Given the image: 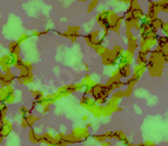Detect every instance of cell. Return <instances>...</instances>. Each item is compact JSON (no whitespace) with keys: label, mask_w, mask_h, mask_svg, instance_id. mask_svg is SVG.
<instances>
[{"label":"cell","mask_w":168,"mask_h":146,"mask_svg":"<svg viewBox=\"0 0 168 146\" xmlns=\"http://www.w3.org/2000/svg\"><path fill=\"white\" fill-rule=\"evenodd\" d=\"M125 53V49L121 47V46H114V48H112V54H113V57L115 58L116 61L120 60V57L124 55Z\"/></svg>","instance_id":"15"},{"label":"cell","mask_w":168,"mask_h":146,"mask_svg":"<svg viewBox=\"0 0 168 146\" xmlns=\"http://www.w3.org/2000/svg\"><path fill=\"white\" fill-rule=\"evenodd\" d=\"M137 47H139V43L137 42H133V43H128V47H127V49H126V52H128L129 54H132V55H134V53L136 52V49H137Z\"/></svg>","instance_id":"22"},{"label":"cell","mask_w":168,"mask_h":146,"mask_svg":"<svg viewBox=\"0 0 168 146\" xmlns=\"http://www.w3.org/2000/svg\"><path fill=\"white\" fill-rule=\"evenodd\" d=\"M126 36H127V41L128 43H133V42H137L136 37L134 36V34L132 33V31H126Z\"/></svg>","instance_id":"24"},{"label":"cell","mask_w":168,"mask_h":146,"mask_svg":"<svg viewBox=\"0 0 168 146\" xmlns=\"http://www.w3.org/2000/svg\"><path fill=\"white\" fill-rule=\"evenodd\" d=\"M101 144H102V146H111V145H112V141L107 139V140H105V141L101 143Z\"/></svg>","instance_id":"35"},{"label":"cell","mask_w":168,"mask_h":146,"mask_svg":"<svg viewBox=\"0 0 168 146\" xmlns=\"http://www.w3.org/2000/svg\"><path fill=\"white\" fill-rule=\"evenodd\" d=\"M133 56L132 54H129L128 52L125 50L124 55L120 57V60L118 61V64H126V65H131L132 64V61H133Z\"/></svg>","instance_id":"12"},{"label":"cell","mask_w":168,"mask_h":146,"mask_svg":"<svg viewBox=\"0 0 168 146\" xmlns=\"http://www.w3.org/2000/svg\"><path fill=\"white\" fill-rule=\"evenodd\" d=\"M132 91H133V89H132V88H126V90H124L125 97H129V96L132 95Z\"/></svg>","instance_id":"31"},{"label":"cell","mask_w":168,"mask_h":146,"mask_svg":"<svg viewBox=\"0 0 168 146\" xmlns=\"http://www.w3.org/2000/svg\"><path fill=\"white\" fill-rule=\"evenodd\" d=\"M23 118H25V119H26V122L28 123V126H29V128H32V126H33V124H34V123H35V122L39 119L37 116H34V115H32V113L27 115L26 117H23Z\"/></svg>","instance_id":"20"},{"label":"cell","mask_w":168,"mask_h":146,"mask_svg":"<svg viewBox=\"0 0 168 146\" xmlns=\"http://www.w3.org/2000/svg\"><path fill=\"white\" fill-rule=\"evenodd\" d=\"M8 50L9 54L15 56V57H20V43L18 41H12L8 45Z\"/></svg>","instance_id":"10"},{"label":"cell","mask_w":168,"mask_h":146,"mask_svg":"<svg viewBox=\"0 0 168 146\" xmlns=\"http://www.w3.org/2000/svg\"><path fill=\"white\" fill-rule=\"evenodd\" d=\"M15 79H17V75H14L12 71L0 73V85H1V88H6L8 85H11Z\"/></svg>","instance_id":"3"},{"label":"cell","mask_w":168,"mask_h":146,"mask_svg":"<svg viewBox=\"0 0 168 146\" xmlns=\"http://www.w3.org/2000/svg\"><path fill=\"white\" fill-rule=\"evenodd\" d=\"M3 141H4V137L3 136H0V144H3Z\"/></svg>","instance_id":"40"},{"label":"cell","mask_w":168,"mask_h":146,"mask_svg":"<svg viewBox=\"0 0 168 146\" xmlns=\"http://www.w3.org/2000/svg\"><path fill=\"white\" fill-rule=\"evenodd\" d=\"M79 1H81V3H85V1H87V0H79Z\"/></svg>","instance_id":"43"},{"label":"cell","mask_w":168,"mask_h":146,"mask_svg":"<svg viewBox=\"0 0 168 146\" xmlns=\"http://www.w3.org/2000/svg\"><path fill=\"white\" fill-rule=\"evenodd\" d=\"M32 96L34 97V100H40V98H44L45 95L41 92V91H39V90H32Z\"/></svg>","instance_id":"26"},{"label":"cell","mask_w":168,"mask_h":146,"mask_svg":"<svg viewBox=\"0 0 168 146\" xmlns=\"http://www.w3.org/2000/svg\"><path fill=\"white\" fill-rule=\"evenodd\" d=\"M147 69V65H141V64H136L134 67V71H132V75L131 77L134 79L135 81H139V79L143 75L145 70Z\"/></svg>","instance_id":"9"},{"label":"cell","mask_w":168,"mask_h":146,"mask_svg":"<svg viewBox=\"0 0 168 146\" xmlns=\"http://www.w3.org/2000/svg\"><path fill=\"white\" fill-rule=\"evenodd\" d=\"M17 80H18V82L20 83V84H29V83L33 82L34 77H33V74L32 73H29V74H27L25 76H20V75L17 76Z\"/></svg>","instance_id":"13"},{"label":"cell","mask_w":168,"mask_h":146,"mask_svg":"<svg viewBox=\"0 0 168 146\" xmlns=\"http://www.w3.org/2000/svg\"><path fill=\"white\" fill-rule=\"evenodd\" d=\"M101 58H102V63L107 67H113V65H118V61L115 60V58L113 57V54H112V49H110V48H106L104 52L100 54Z\"/></svg>","instance_id":"1"},{"label":"cell","mask_w":168,"mask_h":146,"mask_svg":"<svg viewBox=\"0 0 168 146\" xmlns=\"http://www.w3.org/2000/svg\"><path fill=\"white\" fill-rule=\"evenodd\" d=\"M143 145H145V146H157V145H155L154 143H152V141H149V140L145 141V143H143Z\"/></svg>","instance_id":"34"},{"label":"cell","mask_w":168,"mask_h":146,"mask_svg":"<svg viewBox=\"0 0 168 146\" xmlns=\"http://www.w3.org/2000/svg\"><path fill=\"white\" fill-rule=\"evenodd\" d=\"M122 3H125V4H127V5H129V3H131V0H121Z\"/></svg>","instance_id":"38"},{"label":"cell","mask_w":168,"mask_h":146,"mask_svg":"<svg viewBox=\"0 0 168 146\" xmlns=\"http://www.w3.org/2000/svg\"><path fill=\"white\" fill-rule=\"evenodd\" d=\"M13 67L15 68V69H18V70H21L23 69V68H24V61L21 60V57H17L15 58Z\"/></svg>","instance_id":"23"},{"label":"cell","mask_w":168,"mask_h":146,"mask_svg":"<svg viewBox=\"0 0 168 146\" xmlns=\"http://www.w3.org/2000/svg\"><path fill=\"white\" fill-rule=\"evenodd\" d=\"M159 13H160V9H159V7H157V3L151 0L149 4H148V12L145 15L151 20V19L156 18L157 15H159Z\"/></svg>","instance_id":"5"},{"label":"cell","mask_w":168,"mask_h":146,"mask_svg":"<svg viewBox=\"0 0 168 146\" xmlns=\"http://www.w3.org/2000/svg\"><path fill=\"white\" fill-rule=\"evenodd\" d=\"M19 112H20L21 117H26L27 115H29V113H32L31 109H28V108H26V106H20V108H19Z\"/></svg>","instance_id":"25"},{"label":"cell","mask_w":168,"mask_h":146,"mask_svg":"<svg viewBox=\"0 0 168 146\" xmlns=\"http://www.w3.org/2000/svg\"><path fill=\"white\" fill-rule=\"evenodd\" d=\"M162 1H163V3H166V4L168 5V0H162Z\"/></svg>","instance_id":"42"},{"label":"cell","mask_w":168,"mask_h":146,"mask_svg":"<svg viewBox=\"0 0 168 146\" xmlns=\"http://www.w3.org/2000/svg\"><path fill=\"white\" fill-rule=\"evenodd\" d=\"M147 61H148V56H147V55H145L141 50L137 52V56H136V64L147 65Z\"/></svg>","instance_id":"17"},{"label":"cell","mask_w":168,"mask_h":146,"mask_svg":"<svg viewBox=\"0 0 168 146\" xmlns=\"http://www.w3.org/2000/svg\"><path fill=\"white\" fill-rule=\"evenodd\" d=\"M21 128H23V129H29L28 123L26 122V119H25V118H23V120H21Z\"/></svg>","instance_id":"33"},{"label":"cell","mask_w":168,"mask_h":146,"mask_svg":"<svg viewBox=\"0 0 168 146\" xmlns=\"http://www.w3.org/2000/svg\"><path fill=\"white\" fill-rule=\"evenodd\" d=\"M33 36H41V32H33V34H32Z\"/></svg>","instance_id":"36"},{"label":"cell","mask_w":168,"mask_h":146,"mask_svg":"<svg viewBox=\"0 0 168 146\" xmlns=\"http://www.w3.org/2000/svg\"><path fill=\"white\" fill-rule=\"evenodd\" d=\"M125 146H136V145L131 143V141H127V143H125Z\"/></svg>","instance_id":"37"},{"label":"cell","mask_w":168,"mask_h":146,"mask_svg":"<svg viewBox=\"0 0 168 146\" xmlns=\"http://www.w3.org/2000/svg\"><path fill=\"white\" fill-rule=\"evenodd\" d=\"M91 128H92V124H91V123H88V124L86 125V129H91Z\"/></svg>","instance_id":"39"},{"label":"cell","mask_w":168,"mask_h":146,"mask_svg":"<svg viewBox=\"0 0 168 146\" xmlns=\"http://www.w3.org/2000/svg\"><path fill=\"white\" fill-rule=\"evenodd\" d=\"M87 119H88L87 116H84V117H82V120H87Z\"/></svg>","instance_id":"41"},{"label":"cell","mask_w":168,"mask_h":146,"mask_svg":"<svg viewBox=\"0 0 168 146\" xmlns=\"http://www.w3.org/2000/svg\"><path fill=\"white\" fill-rule=\"evenodd\" d=\"M53 137L54 136H52L51 133H44L41 134V139H40V143H44L48 146H51L52 141H53Z\"/></svg>","instance_id":"19"},{"label":"cell","mask_w":168,"mask_h":146,"mask_svg":"<svg viewBox=\"0 0 168 146\" xmlns=\"http://www.w3.org/2000/svg\"><path fill=\"white\" fill-rule=\"evenodd\" d=\"M72 134L79 140V143L85 141L87 138H90V136H91L90 131H88V129H86V128H76L72 131Z\"/></svg>","instance_id":"4"},{"label":"cell","mask_w":168,"mask_h":146,"mask_svg":"<svg viewBox=\"0 0 168 146\" xmlns=\"http://www.w3.org/2000/svg\"><path fill=\"white\" fill-rule=\"evenodd\" d=\"M28 138L32 143L37 144V143H40V139H41V136L38 134L32 128H29V131H28Z\"/></svg>","instance_id":"16"},{"label":"cell","mask_w":168,"mask_h":146,"mask_svg":"<svg viewBox=\"0 0 168 146\" xmlns=\"http://www.w3.org/2000/svg\"><path fill=\"white\" fill-rule=\"evenodd\" d=\"M28 37H29V36H28L27 34H21V35H20V37H19V39H18V42H19V43H20V45H21L23 42H25V41L27 40V39H28Z\"/></svg>","instance_id":"30"},{"label":"cell","mask_w":168,"mask_h":146,"mask_svg":"<svg viewBox=\"0 0 168 146\" xmlns=\"http://www.w3.org/2000/svg\"><path fill=\"white\" fill-rule=\"evenodd\" d=\"M68 34H70V40L72 42H75L78 40V37L80 36V27L79 26H71V27H68L67 28V31H66Z\"/></svg>","instance_id":"8"},{"label":"cell","mask_w":168,"mask_h":146,"mask_svg":"<svg viewBox=\"0 0 168 146\" xmlns=\"http://www.w3.org/2000/svg\"><path fill=\"white\" fill-rule=\"evenodd\" d=\"M116 77H119L121 80L128 79L132 75V68L131 65H126V64H118V69L112 74Z\"/></svg>","instance_id":"2"},{"label":"cell","mask_w":168,"mask_h":146,"mask_svg":"<svg viewBox=\"0 0 168 146\" xmlns=\"http://www.w3.org/2000/svg\"><path fill=\"white\" fill-rule=\"evenodd\" d=\"M6 115H7V105L6 103L0 104V119H6Z\"/></svg>","instance_id":"21"},{"label":"cell","mask_w":168,"mask_h":146,"mask_svg":"<svg viewBox=\"0 0 168 146\" xmlns=\"http://www.w3.org/2000/svg\"><path fill=\"white\" fill-rule=\"evenodd\" d=\"M105 136H106V138H107L108 140H112V139H113V131H108V132H106Z\"/></svg>","instance_id":"32"},{"label":"cell","mask_w":168,"mask_h":146,"mask_svg":"<svg viewBox=\"0 0 168 146\" xmlns=\"http://www.w3.org/2000/svg\"><path fill=\"white\" fill-rule=\"evenodd\" d=\"M113 139H116V140H119V141H122L124 144L127 143V141H129L128 140V137L125 134L124 131L119 130V131H113Z\"/></svg>","instance_id":"14"},{"label":"cell","mask_w":168,"mask_h":146,"mask_svg":"<svg viewBox=\"0 0 168 146\" xmlns=\"http://www.w3.org/2000/svg\"><path fill=\"white\" fill-rule=\"evenodd\" d=\"M24 69H26L28 71H32V69H33L32 63L31 62H27V61H24Z\"/></svg>","instance_id":"29"},{"label":"cell","mask_w":168,"mask_h":146,"mask_svg":"<svg viewBox=\"0 0 168 146\" xmlns=\"http://www.w3.org/2000/svg\"><path fill=\"white\" fill-rule=\"evenodd\" d=\"M149 22H151L156 29H162V27H163V25H165V21L162 20L161 18H159V16H156V18H154V19H151Z\"/></svg>","instance_id":"18"},{"label":"cell","mask_w":168,"mask_h":146,"mask_svg":"<svg viewBox=\"0 0 168 146\" xmlns=\"http://www.w3.org/2000/svg\"><path fill=\"white\" fill-rule=\"evenodd\" d=\"M98 4H99V0H92L91 4H90V6H88L87 12H92L93 9H94V7H96V5H98Z\"/></svg>","instance_id":"28"},{"label":"cell","mask_w":168,"mask_h":146,"mask_svg":"<svg viewBox=\"0 0 168 146\" xmlns=\"http://www.w3.org/2000/svg\"><path fill=\"white\" fill-rule=\"evenodd\" d=\"M80 105L86 108L87 110H90L91 112L93 111V109L96 108V103L91 96H82V98L80 100Z\"/></svg>","instance_id":"6"},{"label":"cell","mask_w":168,"mask_h":146,"mask_svg":"<svg viewBox=\"0 0 168 146\" xmlns=\"http://www.w3.org/2000/svg\"><path fill=\"white\" fill-rule=\"evenodd\" d=\"M13 130V125L9 123L8 120L4 119L1 123H0V136H3V137H7V136L12 132Z\"/></svg>","instance_id":"7"},{"label":"cell","mask_w":168,"mask_h":146,"mask_svg":"<svg viewBox=\"0 0 168 146\" xmlns=\"http://www.w3.org/2000/svg\"><path fill=\"white\" fill-rule=\"evenodd\" d=\"M93 138H94L96 141H99V143H104L105 140H107L105 133H104V134H95V136H93Z\"/></svg>","instance_id":"27"},{"label":"cell","mask_w":168,"mask_h":146,"mask_svg":"<svg viewBox=\"0 0 168 146\" xmlns=\"http://www.w3.org/2000/svg\"><path fill=\"white\" fill-rule=\"evenodd\" d=\"M68 144L65 140V133H59L53 137V141L51 146H67Z\"/></svg>","instance_id":"11"}]
</instances>
